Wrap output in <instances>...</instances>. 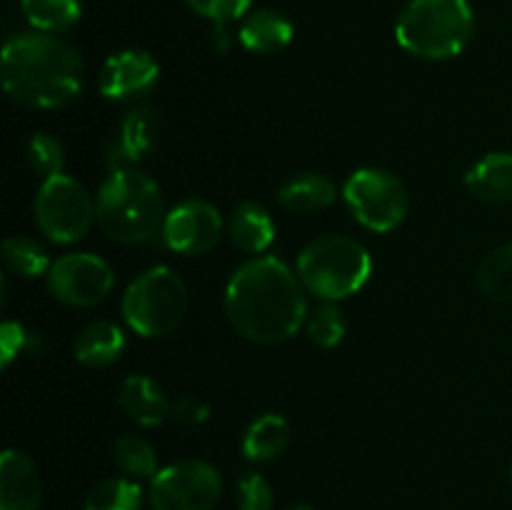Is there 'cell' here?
<instances>
[{
    "instance_id": "2e32d148",
    "label": "cell",
    "mask_w": 512,
    "mask_h": 510,
    "mask_svg": "<svg viewBox=\"0 0 512 510\" xmlns=\"http://www.w3.org/2000/svg\"><path fill=\"white\" fill-rule=\"evenodd\" d=\"M293 40V23L280 10L260 8L240 25V43L258 55H273L285 50Z\"/></svg>"
},
{
    "instance_id": "52a82bcc",
    "label": "cell",
    "mask_w": 512,
    "mask_h": 510,
    "mask_svg": "<svg viewBox=\"0 0 512 510\" xmlns=\"http://www.w3.org/2000/svg\"><path fill=\"white\" fill-rule=\"evenodd\" d=\"M343 198L360 225L373 233H390L410 208L403 180L383 168H360L348 178Z\"/></svg>"
},
{
    "instance_id": "277c9868",
    "label": "cell",
    "mask_w": 512,
    "mask_h": 510,
    "mask_svg": "<svg viewBox=\"0 0 512 510\" xmlns=\"http://www.w3.org/2000/svg\"><path fill=\"white\" fill-rule=\"evenodd\" d=\"M475 33L468 0H410L395 23L403 50L425 60H448L463 53Z\"/></svg>"
},
{
    "instance_id": "5bb4252c",
    "label": "cell",
    "mask_w": 512,
    "mask_h": 510,
    "mask_svg": "<svg viewBox=\"0 0 512 510\" xmlns=\"http://www.w3.org/2000/svg\"><path fill=\"white\" fill-rule=\"evenodd\" d=\"M43 480L33 460L20 450H5L0 458V510H40Z\"/></svg>"
},
{
    "instance_id": "9c48e42d",
    "label": "cell",
    "mask_w": 512,
    "mask_h": 510,
    "mask_svg": "<svg viewBox=\"0 0 512 510\" xmlns=\"http://www.w3.org/2000/svg\"><path fill=\"white\" fill-rule=\"evenodd\" d=\"M223 495V478L203 460H180L150 480L153 510H213Z\"/></svg>"
},
{
    "instance_id": "e0dca14e",
    "label": "cell",
    "mask_w": 512,
    "mask_h": 510,
    "mask_svg": "<svg viewBox=\"0 0 512 510\" xmlns=\"http://www.w3.org/2000/svg\"><path fill=\"white\" fill-rule=\"evenodd\" d=\"M465 185L483 203H512V153L485 155L468 170Z\"/></svg>"
},
{
    "instance_id": "8fae6325",
    "label": "cell",
    "mask_w": 512,
    "mask_h": 510,
    "mask_svg": "<svg viewBox=\"0 0 512 510\" xmlns=\"http://www.w3.org/2000/svg\"><path fill=\"white\" fill-rule=\"evenodd\" d=\"M223 218L205 200H185L165 215L163 240L180 255H205L218 245Z\"/></svg>"
},
{
    "instance_id": "4316f807",
    "label": "cell",
    "mask_w": 512,
    "mask_h": 510,
    "mask_svg": "<svg viewBox=\"0 0 512 510\" xmlns=\"http://www.w3.org/2000/svg\"><path fill=\"white\" fill-rule=\"evenodd\" d=\"M250 3H253V0H188V5L195 10V13L213 20L215 38H218L220 50L228 48L230 43L228 25L233 23V20H238L240 15L248 13Z\"/></svg>"
},
{
    "instance_id": "1f68e13d",
    "label": "cell",
    "mask_w": 512,
    "mask_h": 510,
    "mask_svg": "<svg viewBox=\"0 0 512 510\" xmlns=\"http://www.w3.org/2000/svg\"><path fill=\"white\" fill-rule=\"evenodd\" d=\"M170 418L180 425H203L210 418V408L203 400L193 398V395H183L175 403H170Z\"/></svg>"
},
{
    "instance_id": "603a6c76",
    "label": "cell",
    "mask_w": 512,
    "mask_h": 510,
    "mask_svg": "<svg viewBox=\"0 0 512 510\" xmlns=\"http://www.w3.org/2000/svg\"><path fill=\"white\" fill-rule=\"evenodd\" d=\"M113 455L118 468L133 480H153L158 475V455L148 440L138 435H120L113 445Z\"/></svg>"
},
{
    "instance_id": "6da1fadb",
    "label": "cell",
    "mask_w": 512,
    "mask_h": 510,
    "mask_svg": "<svg viewBox=\"0 0 512 510\" xmlns=\"http://www.w3.org/2000/svg\"><path fill=\"white\" fill-rule=\"evenodd\" d=\"M300 278L278 258L240 265L225 288V313L243 338L260 345L290 340L308 315Z\"/></svg>"
},
{
    "instance_id": "4fadbf2b",
    "label": "cell",
    "mask_w": 512,
    "mask_h": 510,
    "mask_svg": "<svg viewBox=\"0 0 512 510\" xmlns=\"http://www.w3.org/2000/svg\"><path fill=\"white\" fill-rule=\"evenodd\" d=\"M160 143V115L150 105H138L120 123L118 135L108 143L105 160L113 170L135 168V163L148 158Z\"/></svg>"
},
{
    "instance_id": "4dcf8cb0",
    "label": "cell",
    "mask_w": 512,
    "mask_h": 510,
    "mask_svg": "<svg viewBox=\"0 0 512 510\" xmlns=\"http://www.w3.org/2000/svg\"><path fill=\"white\" fill-rule=\"evenodd\" d=\"M28 340L30 335L25 333L23 325L13 323V320L3 323V328H0V368H8V365L18 358L20 350L28 345Z\"/></svg>"
},
{
    "instance_id": "7a4b0ae2",
    "label": "cell",
    "mask_w": 512,
    "mask_h": 510,
    "mask_svg": "<svg viewBox=\"0 0 512 510\" xmlns=\"http://www.w3.org/2000/svg\"><path fill=\"white\" fill-rule=\"evenodd\" d=\"M3 85L25 108H63L83 88V58L50 33H18L3 48Z\"/></svg>"
},
{
    "instance_id": "836d02e7",
    "label": "cell",
    "mask_w": 512,
    "mask_h": 510,
    "mask_svg": "<svg viewBox=\"0 0 512 510\" xmlns=\"http://www.w3.org/2000/svg\"><path fill=\"white\" fill-rule=\"evenodd\" d=\"M510 478H512V470H510Z\"/></svg>"
},
{
    "instance_id": "f1b7e54d",
    "label": "cell",
    "mask_w": 512,
    "mask_h": 510,
    "mask_svg": "<svg viewBox=\"0 0 512 510\" xmlns=\"http://www.w3.org/2000/svg\"><path fill=\"white\" fill-rule=\"evenodd\" d=\"M28 163L43 180L63 173V145L48 133H35L28 143Z\"/></svg>"
},
{
    "instance_id": "f546056e",
    "label": "cell",
    "mask_w": 512,
    "mask_h": 510,
    "mask_svg": "<svg viewBox=\"0 0 512 510\" xmlns=\"http://www.w3.org/2000/svg\"><path fill=\"white\" fill-rule=\"evenodd\" d=\"M240 510H273V488L260 473H245L238 480Z\"/></svg>"
},
{
    "instance_id": "30bf717a",
    "label": "cell",
    "mask_w": 512,
    "mask_h": 510,
    "mask_svg": "<svg viewBox=\"0 0 512 510\" xmlns=\"http://www.w3.org/2000/svg\"><path fill=\"white\" fill-rule=\"evenodd\" d=\"M113 270L93 253H68L48 270V288L60 303L73 308H93L113 290Z\"/></svg>"
},
{
    "instance_id": "d6a6232c",
    "label": "cell",
    "mask_w": 512,
    "mask_h": 510,
    "mask_svg": "<svg viewBox=\"0 0 512 510\" xmlns=\"http://www.w3.org/2000/svg\"><path fill=\"white\" fill-rule=\"evenodd\" d=\"M285 510H313V508H310V505H305V503H295V505H288Z\"/></svg>"
},
{
    "instance_id": "ba28073f",
    "label": "cell",
    "mask_w": 512,
    "mask_h": 510,
    "mask_svg": "<svg viewBox=\"0 0 512 510\" xmlns=\"http://www.w3.org/2000/svg\"><path fill=\"white\" fill-rule=\"evenodd\" d=\"M95 220V200L70 175L43 180L35 195V223L53 243L70 245L85 238Z\"/></svg>"
},
{
    "instance_id": "d4e9b609",
    "label": "cell",
    "mask_w": 512,
    "mask_h": 510,
    "mask_svg": "<svg viewBox=\"0 0 512 510\" xmlns=\"http://www.w3.org/2000/svg\"><path fill=\"white\" fill-rule=\"evenodd\" d=\"M478 285L488 298L512 303V245L493 250L478 268Z\"/></svg>"
},
{
    "instance_id": "83f0119b",
    "label": "cell",
    "mask_w": 512,
    "mask_h": 510,
    "mask_svg": "<svg viewBox=\"0 0 512 510\" xmlns=\"http://www.w3.org/2000/svg\"><path fill=\"white\" fill-rule=\"evenodd\" d=\"M308 335L320 348H335L345 338V315L333 300H325L310 313Z\"/></svg>"
},
{
    "instance_id": "8992f818",
    "label": "cell",
    "mask_w": 512,
    "mask_h": 510,
    "mask_svg": "<svg viewBox=\"0 0 512 510\" xmlns=\"http://www.w3.org/2000/svg\"><path fill=\"white\" fill-rule=\"evenodd\" d=\"M188 310V288L175 270L158 265L128 285L123 295V318L143 338L173 333Z\"/></svg>"
},
{
    "instance_id": "7402d4cb",
    "label": "cell",
    "mask_w": 512,
    "mask_h": 510,
    "mask_svg": "<svg viewBox=\"0 0 512 510\" xmlns=\"http://www.w3.org/2000/svg\"><path fill=\"white\" fill-rule=\"evenodd\" d=\"M23 15L38 33H63L80 20V0H20Z\"/></svg>"
},
{
    "instance_id": "7c38bea8",
    "label": "cell",
    "mask_w": 512,
    "mask_h": 510,
    "mask_svg": "<svg viewBox=\"0 0 512 510\" xmlns=\"http://www.w3.org/2000/svg\"><path fill=\"white\" fill-rule=\"evenodd\" d=\"M160 68L145 50H120L105 60L100 70V93L108 100L128 103L148 95L158 83Z\"/></svg>"
},
{
    "instance_id": "9a60e30c",
    "label": "cell",
    "mask_w": 512,
    "mask_h": 510,
    "mask_svg": "<svg viewBox=\"0 0 512 510\" xmlns=\"http://www.w3.org/2000/svg\"><path fill=\"white\" fill-rule=\"evenodd\" d=\"M120 405L130 420L143 428H155L170 415V403L163 388L148 375H130L120 385Z\"/></svg>"
},
{
    "instance_id": "5b68a950",
    "label": "cell",
    "mask_w": 512,
    "mask_h": 510,
    "mask_svg": "<svg viewBox=\"0 0 512 510\" xmlns=\"http://www.w3.org/2000/svg\"><path fill=\"white\" fill-rule=\"evenodd\" d=\"M373 273V260L363 243L348 235H320L298 258V278L305 290L323 300H343L358 293Z\"/></svg>"
},
{
    "instance_id": "44dd1931",
    "label": "cell",
    "mask_w": 512,
    "mask_h": 510,
    "mask_svg": "<svg viewBox=\"0 0 512 510\" xmlns=\"http://www.w3.org/2000/svg\"><path fill=\"white\" fill-rule=\"evenodd\" d=\"M290 423L278 413H265L258 420L250 423V428L245 430L243 438V453L248 460H275L278 455H283V450L290 443Z\"/></svg>"
},
{
    "instance_id": "ac0fdd59",
    "label": "cell",
    "mask_w": 512,
    "mask_h": 510,
    "mask_svg": "<svg viewBox=\"0 0 512 510\" xmlns=\"http://www.w3.org/2000/svg\"><path fill=\"white\" fill-rule=\"evenodd\" d=\"M125 335L110 320H93L78 333L73 345L75 360L88 368H108L123 355Z\"/></svg>"
},
{
    "instance_id": "d6986e66",
    "label": "cell",
    "mask_w": 512,
    "mask_h": 510,
    "mask_svg": "<svg viewBox=\"0 0 512 510\" xmlns=\"http://www.w3.org/2000/svg\"><path fill=\"white\" fill-rule=\"evenodd\" d=\"M230 238L243 253H265L275 240V223L258 203H240L230 215Z\"/></svg>"
},
{
    "instance_id": "ffe728a7",
    "label": "cell",
    "mask_w": 512,
    "mask_h": 510,
    "mask_svg": "<svg viewBox=\"0 0 512 510\" xmlns=\"http://www.w3.org/2000/svg\"><path fill=\"white\" fill-rule=\"evenodd\" d=\"M338 198V188L328 175L303 173L290 178L283 188L278 190V200L293 213H315L325 210Z\"/></svg>"
},
{
    "instance_id": "cb8c5ba5",
    "label": "cell",
    "mask_w": 512,
    "mask_h": 510,
    "mask_svg": "<svg viewBox=\"0 0 512 510\" xmlns=\"http://www.w3.org/2000/svg\"><path fill=\"white\" fill-rule=\"evenodd\" d=\"M143 490L133 478H110L95 485L83 510H140Z\"/></svg>"
},
{
    "instance_id": "484cf974",
    "label": "cell",
    "mask_w": 512,
    "mask_h": 510,
    "mask_svg": "<svg viewBox=\"0 0 512 510\" xmlns=\"http://www.w3.org/2000/svg\"><path fill=\"white\" fill-rule=\"evenodd\" d=\"M3 263L23 278H40L50 270L48 253L33 238H5L3 240Z\"/></svg>"
},
{
    "instance_id": "3957f363",
    "label": "cell",
    "mask_w": 512,
    "mask_h": 510,
    "mask_svg": "<svg viewBox=\"0 0 512 510\" xmlns=\"http://www.w3.org/2000/svg\"><path fill=\"white\" fill-rule=\"evenodd\" d=\"M165 203L158 183L138 168L113 170L95 198V220L110 240L135 245L163 233Z\"/></svg>"
}]
</instances>
